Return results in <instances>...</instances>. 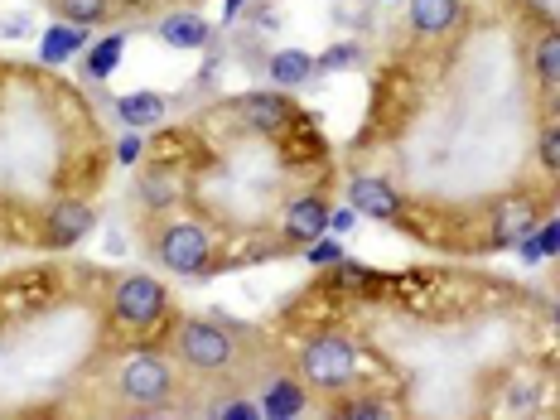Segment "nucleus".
I'll use <instances>...</instances> for the list:
<instances>
[{"instance_id":"f257e3e1","label":"nucleus","mask_w":560,"mask_h":420,"mask_svg":"<svg viewBox=\"0 0 560 420\" xmlns=\"http://www.w3.org/2000/svg\"><path fill=\"white\" fill-rule=\"evenodd\" d=\"M112 305H116V319H126V324H136V329H150L155 319H165L169 295H165V285H160V280L126 276L121 285H116Z\"/></svg>"},{"instance_id":"f03ea898","label":"nucleus","mask_w":560,"mask_h":420,"mask_svg":"<svg viewBox=\"0 0 560 420\" xmlns=\"http://www.w3.org/2000/svg\"><path fill=\"white\" fill-rule=\"evenodd\" d=\"M300 367H305V377L314 387H343V382L358 377V353L343 338H319V343L305 348V363Z\"/></svg>"},{"instance_id":"7ed1b4c3","label":"nucleus","mask_w":560,"mask_h":420,"mask_svg":"<svg viewBox=\"0 0 560 420\" xmlns=\"http://www.w3.org/2000/svg\"><path fill=\"white\" fill-rule=\"evenodd\" d=\"M179 358L198 372H218V367L232 363V338L213 324H203V319H189L179 329Z\"/></svg>"},{"instance_id":"20e7f679","label":"nucleus","mask_w":560,"mask_h":420,"mask_svg":"<svg viewBox=\"0 0 560 420\" xmlns=\"http://www.w3.org/2000/svg\"><path fill=\"white\" fill-rule=\"evenodd\" d=\"M155 256L165 261V271H174V276H198L203 261H208V232L194 223L169 227L165 237L155 242Z\"/></svg>"},{"instance_id":"39448f33","label":"nucleus","mask_w":560,"mask_h":420,"mask_svg":"<svg viewBox=\"0 0 560 420\" xmlns=\"http://www.w3.org/2000/svg\"><path fill=\"white\" fill-rule=\"evenodd\" d=\"M169 387H174V377H169V363L165 358H150V353H140V358H126L121 363V392L140 401V406H155V401H165Z\"/></svg>"},{"instance_id":"423d86ee","label":"nucleus","mask_w":560,"mask_h":420,"mask_svg":"<svg viewBox=\"0 0 560 420\" xmlns=\"http://www.w3.org/2000/svg\"><path fill=\"white\" fill-rule=\"evenodd\" d=\"M348 203H353V213H367V218H396V189L392 184H382L377 174H358L353 184H348Z\"/></svg>"},{"instance_id":"0eeeda50","label":"nucleus","mask_w":560,"mask_h":420,"mask_svg":"<svg viewBox=\"0 0 560 420\" xmlns=\"http://www.w3.org/2000/svg\"><path fill=\"white\" fill-rule=\"evenodd\" d=\"M87 232H92V208L87 203H63L49 213V232H44V247H73V242H83Z\"/></svg>"},{"instance_id":"6e6552de","label":"nucleus","mask_w":560,"mask_h":420,"mask_svg":"<svg viewBox=\"0 0 560 420\" xmlns=\"http://www.w3.org/2000/svg\"><path fill=\"white\" fill-rule=\"evenodd\" d=\"M324 227H329V203L324 198H295L290 203V213H285V237L290 242H314V237H324Z\"/></svg>"},{"instance_id":"1a4fd4ad","label":"nucleus","mask_w":560,"mask_h":420,"mask_svg":"<svg viewBox=\"0 0 560 420\" xmlns=\"http://www.w3.org/2000/svg\"><path fill=\"white\" fill-rule=\"evenodd\" d=\"M532 218L536 213H532L527 198H507V203H498V213H493V247H507V242L527 237Z\"/></svg>"},{"instance_id":"9d476101","label":"nucleus","mask_w":560,"mask_h":420,"mask_svg":"<svg viewBox=\"0 0 560 420\" xmlns=\"http://www.w3.org/2000/svg\"><path fill=\"white\" fill-rule=\"evenodd\" d=\"M285 116H290V102L276 97V92H252L247 107H242V121H247L252 131H280Z\"/></svg>"},{"instance_id":"9b49d317","label":"nucleus","mask_w":560,"mask_h":420,"mask_svg":"<svg viewBox=\"0 0 560 420\" xmlns=\"http://www.w3.org/2000/svg\"><path fill=\"white\" fill-rule=\"evenodd\" d=\"M459 20V0H411V25L420 34H445Z\"/></svg>"},{"instance_id":"f8f14e48","label":"nucleus","mask_w":560,"mask_h":420,"mask_svg":"<svg viewBox=\"0 0 560 420\" xmlns=\"http://www.w3.org/2000/svg\"><path fill=\"white\" fill-rule=\"evenodd\" d=\"M160 39H165L169 49H203L208 44V20H198V15H169L165 25H160Z\"/></svg>"},{"instance_id":"ddd939ff","label":"nucleus","mask_w":560,"mask_h":420,"mask_svg":"<svg viewBox=\"0 0 560 420\" xmlns=\"http://www.w3.org/2000/svg\"><path fill=\"white\" fill-rule=\"evenodd\" d=\"M116 112H121L126 126H155V121H165V97H155V92H131V97L116 102Z\"/></svg>"},{"instance_id":"4468645a","label":"nucleus","mask_w":560,"mask_h":420,"mask_svg":"<svg viewBox=\"0 0 560 420\" xmlns=\"http://www.w3.org/2000/svg\"><path fill=\"white\" fill-rule=\"evenodd\" d=\"M309 73H314V58L300 54V49H280V54L271 58V78H276L280 87L309 83Z\"/></svg>"},{"instance_id":"2eb2a0df","label":"nucleus","mask_w":560,"mask_h":420,"mask_svg":"<svg viewBox=\"0 0 560 420\" xmlns=\"http://www.w3.org/2000/svg\"><path fill=\"white\" fill-rule=\"evenodd\" d=\"M300 411H305V392L295 382H276L266 392V401H261V416H271V420H290V416H300Z\"/></svg>"},{"instance_id":"dca6fc26","label":"nucleus","mask_w":560,"mask_h":420,"mask_svg":"<svg viewBox=\"0 0 560 420\" xmlns=\"http://www.w3.org/2000/svg\"><path fill=\"white\" fill-rule=\"evenodd\" d=\"M536 78L546 87H560V29L536 39Z\"/></svg>"},{"instance_id":"f3484780","label":"nucleus","mask_w":560,"mask_h":420,"mask_svg":"<svg viewBox=\"0 0 560 420\" xmlns=\"http://www.w3.org/2000/svg\"><path fill=\"white\" fill-rule=\"evenodd\" d=\"M78 49H83V29H49V34H44V44H39V54L49 58V63H63V58L68 54H78Z\"/></svg>"},{"instance_id":"a211bd4d","label":"nucleus","mask_w":560,"mask_h":420,"mask_svg":"<svg viewBox=\"0 0 560 420\" xmlns=\"http://www.w3.org/2000/svg\"><path fill=\"white\" fill-rule=\"evenodd\" d=\"M121 54H126V39H121V34L102 39V44L87 54V73H92V78H112V68L121 63Z\"/></svg>"},{"instance_id":"6ab92c4d","label":"nucleus","mask_w":560,"mask_h":420,"mask_svg":"<svg viewBox=\"0 0 560 420\" xmlns=\"http://www.w3.org/2000/svg\"><path fill=\"white\" fill-rule=\"evenodd\" d=\"M54 5L63 10V20H73V25H97L107 15V0H54Z\"/></svg>"},{"instance_id":"aec40b11","label":"nucleus","mask_w":560,"mask_h":420,"mask_svg":"<svg viewBox=\"0 0 560 420\" xmlns=\"http://www.w3.org/2000/svg\"><path fill=\"white\" fill-rule=\"evenodd\" d=\"M522 256H527V261H541V256H560V223L541 227L536 237H527V242H522Z\"/></svg>"},{"instance_id":"412c9836","label":"nucleus","mask_w":560,"mask_h":420,"mask_svg":"<svg viewBox=\"0 0 560 420\" xmlns=\"http://www.w3.org/2000/svg\"><path fill=\"white\" fill-rule=\"evenodd\" d=\"M541 165L551 169V174H560V121L541 131Z\"/></svg>"},{"instance_id":"4be33fe9","label":"nucleus","mask_w":560,"mask_h":420,"mask_svg":"<svg viewBox=\"0 0 560 420\" xmlns=\"http://www.w3.org/2000/svg\"><path fill=\"white\" fill-rule=\"evenodd\" d=\"M213 416H218V420H256V416H261V406H252V401H237V396H232V401H223V406H213Z\"/></svg>"},{"instance_id":"5701e85b","label":"nucleus","mask_w":560,"mask_h":420,"mask_svg":"<svg viewBox=\"0 0 560 420\" xmlns=\"http://www.w3.org/2000/svg\"><path fill=\"white\" fill-rule=\"evenodd\" d=\"M353 58H358V44H334V49L319 54V68H348Z\"/></svg>"},{"instance_id":"b1692460","label":"nucleus","mask_w":560,"mask_h":420,"mask_svg":"<svg viewBox=\"0 0 560 420\" xmlns=\"http://www.w3.org/2000/svg\"><path fill=\"white\" fill-rule=\"evenodd\" d=\"M343 416H363V420H387L392 416V406H382V401H348V411Z\"/></svg>"},{"instance_id":"393cba45","label":"nucleus","mask_w":560,"mask_h":420,"mask_svg":"<svg viewBox=\"0 0 560 420\" xmlns=\"http://www.w3.org/2000/svg\"><path fill=\"white\" fill-rule=\"evenodd\" d=\"M309 261H314V266H319V261H324V266H334V261H343V247H338V242H329V237H314V252H309Z\"/></svg>"},{"instance_id":"a878e982","label":"nucleus","mask_w":560,"mask_h":420,"mask_svg":"<svg viewBox=\"0 0 560 420\" xmlns=\"http://www.w3.org/2000/svg\"><path fill=\"white\" fill-rule=\"evenodd\" d=\"M145 198H150V203H169V198H174V184L160 179V174H145Z\"/></svg>"},{"instance_id":"bb28decb","label":"nucleus","mask_w":560,"mask_h":420,"mask_svg":"<svg viewBox=\"0 0 560 420\" xmlns=\"http://www.w3.org/2000/svg\"><path fill=\"white\" fill-rule=\"evenodd\" d=\"M116 155H121V160L131 165V160H136V155H140V140H136V136H126V140H121V145H116Z\"/></svg>"},{"instance_id":"cd10ccee","label":"nucleus","mask_w":560,"mask_h":420,"mask_svg":"<svg viewBox=\"0 0 560 420\" xmlns=\"http://www.w3.org/2000/svg\"><path fill=\"white\" fill-rule=\"evenodd\" d=\"M329 227H334V232H348V227H353V208H343V213H329Z\"/></svg>"},{"instance_id":"c85d7f7f","label":"nucleus","mask_w":560,"mask_h":420,"mask_svg":"<svg viewBox=\"0 0 560 420\" xmlns=\"http://www.w3.org/2000/svg\"><path fill=\"white\" fill-rule=\"evenodd\" d=\"M242 5H247V0H227V20H232V15H237Z\"/></svg>"}]
</instances>
